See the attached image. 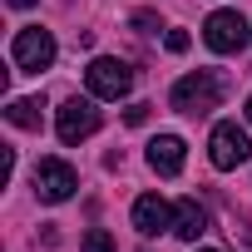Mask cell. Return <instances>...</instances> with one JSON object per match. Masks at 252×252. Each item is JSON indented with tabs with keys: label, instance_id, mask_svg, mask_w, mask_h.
I'll return each mask as SVG.
<instances>
[{
	"label": "cell",
	"instance_id": "cell-3",
	"mask_svg": "<svg viewBox=\"0 0 252 252\" xmlns=\"http://www.w3.org/2000/svg\"><path fill=\"white\" fill-rule=\"evenodd\" d=\"M10 60H15V69H25V74L50 69V64H55V35L40 30V25H25V30L15 35V45H10Z\"/></svg>",
	"mask_w": 252,
	"mask_h": 252
},
{
	"label": "cell",
	"instance_id": "cell-12",
	"mask_svg": "<svg viewBox=\"0 0 252 252\" xmlns=\"http://www.w3.org/2000/svg\"><path fill=\"white\" fill-rule=\"evenodd\" d=\"M79 247H84V252H119V242H114V237H109V232H104V227H89V232H84V242H79Z\"/></svg>",
	"mask_w": 252,
	"mask_h": 252
},
{
	"label": "cell",
	"instance_id": "cell-15",
	"mask_svg": "<svg viewBox=\"0 0 252 252\" xmlns=\"http://www.w3.org/2000/svg\"><path fill=\"white\" fill-rule=\"evenodd\" d=\"M10 5H15V10H25V5H35V0H10Z\"/></svg>",
	"mask_w": 252,
	"mask_h": 252
},
{
	"label": "cell",
	"instance_id": "cell-16",
	"mask_svg": "<svg viewBox=\"0 0 252 252\" xmlns=\"http://www.w3.org/2000/svg\"><path fill=\"white\" fill-rule=\"evenodd\" d=\"M247 124H252V99H247Z\"/></svg>",
	"mask_w": 252,
	"mask_h": 252
},
{
	"label": "cell",
	"instance_id": "cell-6",
	"mask_svg": "<svg viewBox=\"0 0 252 252\" xmlns=\"http://www.w3.org/2000/svg\"><path fill=\"white\" fill-rule=\"evenodd\" d=\"M208 158H213V168H237V163H247V158H252L247 129H242V124H218L213 139H208Z\"/></svg>",
	"mask_w": 252,
	"mask_h": 252
},
{
	"label": "cell",
	"instance_id": "cell-17",
	"mask_svg": "<svg viewBox=\"0 0 252 252\" xmlns=\"http://www.w3.org/2000/svg\"><path fill=\"white\" fill-rule=\"evenodd\" d=\"M198 252H218V247H198Z\"/></svg>",
	"mask_w": 252,
	"mask_h": 252
},
{
	"label": "cell",
	"instance_id": "cell-14",
	"mask_svg": "<svg viewBox=\"0 0 252 252\" xmlns=\"http://www.w3.org/2000/svg\"><path fill=\"white\" fill-rule=\"evenodd\" d=\"M124 119H129V124H144V119H149V104H134V109L124 114Z\"/></svg>",
	"mask_w": 252,
	"mask_h": 252
},
{
	"label": "cell",
	"instance_id": "cell-13",
	"mask_svg": "<svg viewBox=\"0 0 252 252\" xmlns=\"http://www.w3.org/2000/svg\"><path fill=\"white\" fill-rule=\"evenodd\" d=\"M163 45H168L173 55H183V50H188V35H183V30H168V35H163Z\"/></svg>",
	"mask_w": 252,
	"mask_h": 252
},
{
	"label": "cell",
	"instance_id": "cell-5",
	"mask_svg": "<svg viewBox=\"0 0 252 252\" xmlns=\"http://www.w3.org/2000/svg\"><path fill=\"white\" fill-rule=\"evenodd\" d=\"M74 188H79V173L64 158H40L35 163V198L40 203H64V198H74Z\"/></svg>",
	"mask_w": 252,
	"mask_h": 252
},
{
	"label": "cell",
	"instance_id": "cell-9",
	"mask_svg": "<svg viewBox=\"0 0 252 252\" xmlns=\"http://www.w3.org/2000/svg\"><path fill=\"white\" fill-rule=\"evenodd\" d=\"M183 158H188V149H183V139H178V134H158V139L149 144V168H154V173H163V178L183 173Z\"/></svg>",
	"mask_w": 252,
	"mask_h": 252
},
{
	"label": "cell",
	"instance_id": "cell-8",
	"mask_svg": "<svg viewBox=\"0 0 252 252\" xmlns=\"http://www.w3.org/2000/svg\"><path fill=\"white\" fill-rule=\"evenodd\" d=\"M134 227H139L144 237L173 232V208H168L158 193H144V198H134Z\"/></svg>",
	"mask_w": 252,
	"mask_h": 252
},
{
	"label": "cell",
	"instance_id": "cell-4",
	"mask_svg": "<svg viewBox=\"0 0 252 252\" xmlns=\"http://www.w3.org/2000/svg\"><path fill=\"white\" fill-rule=\"evenodd\" d=\"M99 129V109H94V99H64L60 104V114H55V134H60V144H84L89 134Z\"/></svg>",
	"mask_w": 252,
	"mask_h": 252
},
{
	"label": "cell",
	"instance_id": "cell-11",
	"mask_svg": "<svg viewBox=\"0 0 252 252\" xmlns=\"http://www.w3.org/2000/svg\"><path fill=\"white\" fill-rule=\"evenodd\" d=\"M5 119L15 124V129H45V104L40 99H10V109H5Z\"/></svg>",
	"mask_w": 252,
	"mask_h": 252
},
{
	"label": "cell",
	"instance_id": "cell-1",
	"mask_svg": "<svg viewBox=\"0 0 252 252\" xmlns=\"http://www.w3.org/2000/svg\"><path fill=\"white\" fill-rule=\"evenodd\" d=\"M222 74H213V69H193V74H183L178 84H173V109L178 114H213L218 104H222Z\"/></svg>",
	"mask_w": 252,
	"mask_h": 252
},
{
	"label": "cell",
	"instance_id": "cell-7",
	"mask_svg": "<svg viewBox=\"0 0 252 252\" xmlns=\"http://www.w3.org/2000/svg\"><path fill=\"white\" fill-rule=\"evenodd\" d=\"M203 40H208V50H218V55H237V50L247 45V20H242L237 10H213V15L203 20Z\"/></svg>",
	"mask_w": 252,
	"mask_h": 252
},
{
	"label": "cell",
	"instance_id": "cell-2",
	"mask_svg": "<svg viewBox=\"0 0 252 252\" xmlns=\"http://www.w3.org/2000/svg\"><path fill=\"white\" fill-rule=\"evenodd\" d=\"M84 84H89V94L94 99H124L134 89V69L124 64V60H109V55H99V60H89V69H84Z\"/></svg>",
	"mask_w": 252,
	"mask_h": 252
},
{
	"label": "cell",
	"instance_id": "cell-10",
	"mask_svg": "<svg viewBox=\"0 0 252 252\" xmlns=\"http://www.w3.org/2000/svg\"><path fill=\"white\" fill-rule=\"evenodd\" d=\"M173 232H178L183 242H198V237L208 232V208H203L198 198H183V203H173Z\"/></svg>",
	"mask_w": 252,
	"mask_h": 252
}]
</instances>
